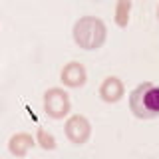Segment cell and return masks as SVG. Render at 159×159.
<instances>
[{"mask_svg": "<svg viewBox=\"0 0 159 159\" xmlns=\"http://www.w3.org/2000/svg\"><path fill=\"white\" fill-rule=\"evenodd\" d=\"M129 109L137 119L159 117V86L153 82H143L129 93Z\"/></svg>", "mask_w": 159, "mask_h": 159, "instance_id": "6da1fadb", "label": "cell"}, {"mask_svg": "<svg viewBox=\"0 0 159 159\" xmlns=\"http://www.w3.org/2000/svg\"><path fill=\"white\" fill-rule=\"evenodd\" d=\"M72 36L80 48L89 52V50H98L103 46L107 36V28L103 24V20H99L98 16H82L74 24Z\"/></svg>", "mask_w": 159, "mask_h": 159, "instance_id": "7a4b0ae2", "label": "cell"}, {"mask_svg": "<svg viewBox=\"0 0 159 159\" xmlns=\"http://www.w3.org/2000/svg\"><path fill=\"white\" fill-rule=\"evenodd\" d=\"M72 109L70 96L64 88H50L44 93V111L52 119H64Z\"/></svg>", "mask_w": 159, "mask_h": 159, "instance_id": "3957f363", "label": "cell"}, {"mask_svg": "<svg viewBox=\"0 0 159 159\" xmlns=\"http://www.w3.org/2000/svg\"><path fill=\"white\" fill-rule=\"evenodd\" d=\"M64 133H66L68 141L74 143V145H84L88 143L89 135H92V123L86 116H80V113H74L66 119L64 123Z\"/></svg>", "mask_w": 159, "mask_h": 159, "instance_id": "277c9868", "label": "cell"}, {"mask_svg": "<svg viewBox=\"0 0 159 159\" xmlns=\"http://www.w3.org/2000/svg\"><path fill=\"white\" fill-rule=\"evenodd\" d=\"M60 80H62V84L66 88H72V89H78L82 86H86L88 82V72L86 68H84V64L80 62H70L66 66L62 68V72H60Z\"/></svg>", "mask_w": 159, "mask_h": 159, "instance_id": "5b68a950", "label": "cell"}, {"mask_svg": "<svg viewBox=\"0 0 159 159\" xmlns=\"http://www.w3.org/2000/svg\"><path fill=\"white\" fill-rule=\"evenodd\" d=\"M98 93L106 103H117L119 99L125 96V88H123V82L117 76H109L102 82Z\"/></svg>", "mask_w": 159, "mask_h": 159, "instance_id": "8992f818", "label": "cell"}, {"mask_svg": "<svg viewBox=\"0 0 159 159\" xmlns=\"http://www.w3.org/2000/svg\"><path fill=\"white\" fill-rule=\"evenodd\" d=\"M34 145H36V139L30 135L28 131H18L8 139V151L16 159H24Z\"/></svg>", "mask_w": 159, "mask_h": 159, "instance_id": "52a82bcc", "label": "cell"}, {"mask_svg": "<svg viewBox=\"0 0 159 159\" xmlns=\"http://www.w3.org/2000/svg\"><path fill=\"white\" fill-rule=\"evenodd\" d=\"M129 16H131V0H117L116 14H113L116 24L119 28H125L129 24Z\"/></svg>", "mask_w": 159, "mask_h": 159, "instance_id": "ba28073f", "label": "cell"}, {"mask_svg": "<svg viewBox=\"0 0 159 159\" xmlns=\"http://www.w3.org/2000/svg\"><path fill=\"white\" fill-rule=\"evenodd\" d=\"M34 139H36V143L44 149V151H54L56 145H58V143H56V137H54L46 127H38L36 129V137H34Z\"/></svg>", "mask_w": 159, "mask_h": 159, "instance_id": "9c48e42d", "label": "cell"}, {"mask_svg": "<svg viewBox=\"0 0 159 159\" xmlns=\"http://www.w3.org/2000/svg\"><path fill=\"white\" fill-rule=\"evenodd\" d=\"M157 20H159V6H157Z\"/></svg>", "mask_w": 159, "mask_h": 159, "instance_id": "30bf717a", "label": "cell"}]
</instances>
